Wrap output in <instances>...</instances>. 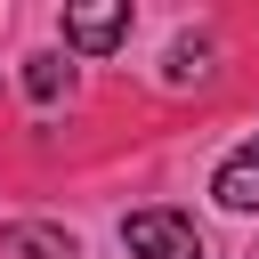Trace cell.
I'll use <instances>...</instances> for the list:
<instances>
[{
  "instance_id": "cell-1",
  "label": "cell",
  "mask_w": 259,
  "mask_h": 259,
  "mask_svg": "<svg viewBox=\"0 0 259 259\" xmlns=\"http://www.w3.org/2000/svg\"><path fill=\"white\" fill-rule=\"evenodd\" d=\"M121 243H130L138 259H202V235H194L178 210H130Z\"/></svg>"
},
{
  "instance_id": "cell-2",
  "label": "cell",
  "mask_w": 259,
  "mask_h": 259,
  "mask_svg": "<svg viewBox=\"0 0 259 259\" xmlns=\"http://www.w3.org/2000/svg\"><path fill=\"white\" fill-rule=\"evenodd\" d=\"M65 40L81 57H105L113 40H130V0H97V8H65Z\"/></svg>"
},
{
  "instance_id": "cell-3",
  "label": "cell",
  "mask_w": 259,
  "mask_h": 259,
  "mask_svg": "<svg viewBox=\"0 0 259 259\" xmlns=\"http://www.w3.org/2000/svg\"><path fill=\"white\" fill-rule=\"evenodd\" d=\"M210 194H219L227 210H259V138H243V146H235V154L219 162Z\"/></svg>"
},
{
  "instance_id": "cell-4",
  "label": "cell",
  "mask_w": 259,
  "mask_h": 259,
  "mask_svg": "<svg viewBox=\"0 0 259 259\" xmlns=\"http://www.w3.org/2000/svg\"><path fill=\"white\" fill-rule=\"evenodd\" d=\"M16 251H24V259H73V235H57V227H16Z\"/></svg>"
},
{
  "instance_id": "cell-5",
  "label": "cell",
  "mask_w": 259,
  "mask_h": 259,
  "mask_svg": "<svg viewBox=\"0 0 259 259\" xmlns=\"http://www.w3.org/2000/svg\"><path fill=\"white\" fill-rule=\"evenodd\" d=\"M24 89H32V97H57V89H65V65H57V57H32Z\"/></svg>"
}]
</instances>
